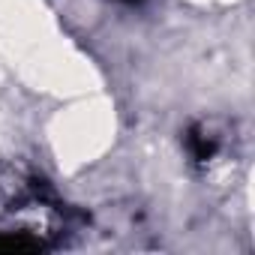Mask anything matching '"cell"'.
Returning a JSON list of instances; mask_svg holds the SVG:
<instances>
[{"instance_id":"cell-1","label":"cell","mask_w":255,"mask_h":255,"mask_svg":"<svg viewBox=\"0 0 255 255\" xmlns=\"http://www.w3.org/2000/svg\"><path fill=\"white\" fill-rule=\"evenodd\" d=\"M189 150H192V156L195 159H210L213 156V150H216V141L213 138H207L204 132H198V129H192L189 132Z\"/></svg>"},{"instance_id":"cell-2","label":"cell","mask_w":255,"mask_h":255,"mask_svg":"<svg viewBox=\"0 0 255 255\" xmlns=\"http://www.w3.org/2000/svg\"><path fill=\"white\" fill-rule=\"evenodd\" d=\"M36 249H42V243L30 237H0V252H36Z\"/></svg>"},{"instance_id":"cell-3","label":"cell","mask_w":255,"mask_h":255,"mask_svg":"<svg viewBox=\"0 0 255 255\" xmlns=\"http://www.w3.org/2000/svg\"><path fill=\"white\" fill-rule=\"evenodd\" d=\"M120 3H141V0H120Z\"/></svg>"}]
</instances>
